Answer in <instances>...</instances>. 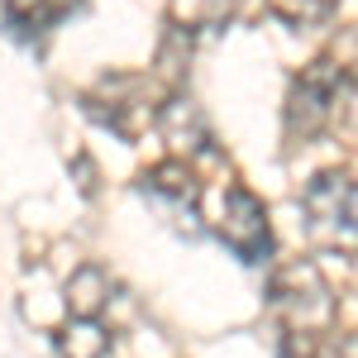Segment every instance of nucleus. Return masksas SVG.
<instances>
[{"label":"nucleus","instance_id":"obj_1","mask_svg":"<svg viewBox=\"0 0 358 358\" xmlns=\"http://www.w3.org/2000/svg\"><path fill=\"white\" fill-rule=\"evenodd\" d=\"M210 229H215L244 263H263V258L273 253V229H268L263 201H258L253 192H244V187H234V182H224L220 192H215Z\"/></svg>","mask_w":358,"mask_h":358},{"label":"nucleus","instance_id":"obj_2","mask_svg":"<svg viewBox=\"0 0 358 358\" xmlns=\"http://www.w3.org/2000/svg\"><path fill=\"white\" fill-rule=\"evenodd\" d=\"M306 229L330 248H354V177L349 172H320L301 192Z\"/></svg>","mask_w":358,"mask_h":358},{"label":"nucleus","instance_id":"obj_3","mask_svg":"<svg viewBox=\"0 0 358 358\" xmlns=\"http://www.w3.org/2000/svg\"><path fill=\"white\" fill-rule=\"evenodd\" d=\"M273 306L292 320V330H325L334 320V292L315 263H287L273 282Z\"/></svg>","mask_w":358,"mask_h":358},{"label":"nucleus","instance_id":"obj_4","mask_svg":"<svg viewBox=\"0 0 358 358\" xmlns=\"http://www.w3.org/2000/svg\"><path fill=\"white\" fill-rule=\"evenodd\" d=\"M339 91H349V77L334 62H315L310 72H301V82L292 86V101H287V129L310 138L320 124H330Z\"/></svg>","mask_w":358,"mask_h":358},{"label":"nucleus","instance_id":"obj_5","mask_svg":"<svg viewBox=\"0 0 358 358\" xmlns=\"http://www.w3.org/2000/svg\"><path fill=\"white\" fill-rule=\"evenodd\" d=\"M158 129L172 148H187V153H201V148H210V124H206V115L196 101L187 96H172L163 110H158Z\"/></svg>","mask_w":358,"mask_h":358},{"label":"nucleus","instance_id":"obj_6","mask_svg":"<svg viewBox=\"0 0 358 358\" xmlns=\"http://www.w3.org/2000/svg\"><path fill=\"white\" fill-rule=\"evenodd\" d=\"M106 306H110V277H106V268L86 263V268H77L67 277V310H72V320H101Z\"/></svg>","mask_w":358,"mask_h":358},{"label":"nucleus","instance_id":"obj_7","mask_svg":"<svg viewBox=\"0 0 358 358\" xmlns=\"http://www.w3.org/2000/svg\"><path fill=\"white\" fill-rule=\"evenodd\" d=\"M82 0H5V24L15 29V34H48V29L62 20V15H72Z\"/></svg>","mask_w":358,"mask_h":358},{"label":"nucleus","instance_id":"obj_8","mask_svg":"<svg viewBox=\"0 0 358 358\" xmlns=\"http://www.w3.org/2000/svg\"><path fill=\"white\" fill-rule=\"evenodd\" d=\"M143 192L158 196V201H172V206H196V201H201V187H196L192 167L177 163V158L153 167V172L143 177Z\"/></svg>","mask_w":358,"mask_h":358},{"label":"nucleus","instance_id":"obj_9","mask_svg":"<svg viewBox=\"0 0 358 358\" xmlns=\"http://www.w3.org/2000/svg\"><path fill=\"white\" fill-rule=\"evenodd\" d=\"M57 349L62 358H110L115 334L101 320H67V330L57 334Z\"/></svg>","mask_w":358,"mask_h":358},{"label":"nucleus","instance_id":"obj_10","mask_svg":"<svg viewBox=\"0 0 358 358\" xmlns=\"http://www.w3.org/2000/svg\"><path fill=\"white\" fill-rule=\"evenodd\" d=\"M339 0H273V10L287 20V24H320L330 20Z\"/></svg>","mask_w":358,"mask_h":358}]
</instances>
